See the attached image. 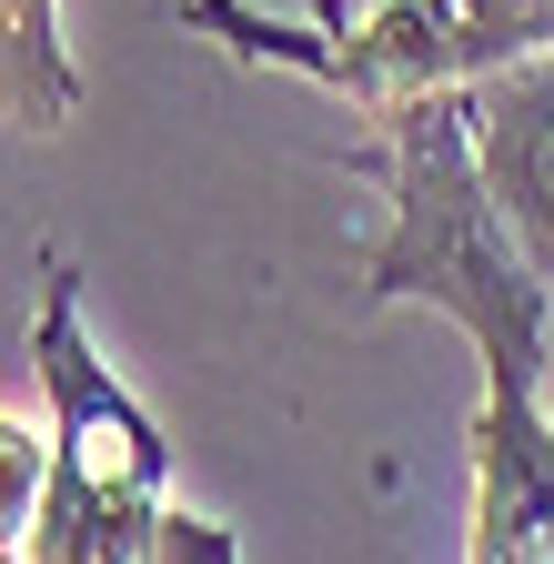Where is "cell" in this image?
I'll use <instances>...</instances> for the list:
<instances>
[{"mask_svg":"<svg viewBox=\"0 0 554 564\" xmlns=\"http://www.w3.org/2000/svg\"><path fill=\"white\" fill-rule=\"evenodd\" d=\"M31 373L51 403V484H41L21 564H242L222 524L172 505V444L82 333L72 262H41Z\"/></svg>","mask_w":554,"mask_h":564,"instance_id":"cell-1","label":"cell"},{"mask_svg":"<svg viewBox=\"0 0 554 564\" xmlns=\"http://www.w3.org/2000/svg\"><path fill=\"white\" fill-rule=\"evenodd\" d=\"M464 564H554L544 364H484V403H474V544H464Z\"/></svg>","mask_w":554,"mask_h":564,"instance_id":"cell-2","label":"cell"},{"mask_svg":"<svg viewBox=\"0 0 554 564\" xmlns=\"http://www.w3.org/2000/svg\"><path fill=\"white\" fill-rule=\"evenodd\" d=\"M464 121H474V162H484V182H495L514 242L554 282V51L474 70L464 82Z\"/></svg>","mask_w":554,"mask_h":564,"instance_id":"cell-3","label":"cell"},{"mask_svg":"<svg viewBox=\"0 0 554 564\" xmlns=\"http://www.w3.org/2000/svg\"><path fill=\"white\" fill-rule=\"evenodd\" d=\"M0 121L11 131L82 121V61L61 41V0H0Z\"/></svg>","mask_w":554,"mask_h":564,"instance_id":"cell-4","label":"cell"},{"mask_svg":"<svg viewBox=\"0 0 554 564\" xmlns=\"http://www.w3.org/2000/svg\"><path fill=\"white\" fill-rule=\"evenodd\" d=\"M41 484H51V423L0 413V564H21V554H31Z\"/></svg>","mask_w":554,"mask_h":564,"instance_id":"cell-5","label":"cell"},{"mask_svg":"<svg viewBox=\"0 0 554 564\" xmlns=\"http://www.w3.org/2000/svg\"><path fill=\"white\" fill-rule=\"evenodd\" d=\"M413 11H434V0H413Z\"/></svg>","mask_w":554,"mask_h":564,"instance_id":"cell-6","label":"cell"}]
</instances>
